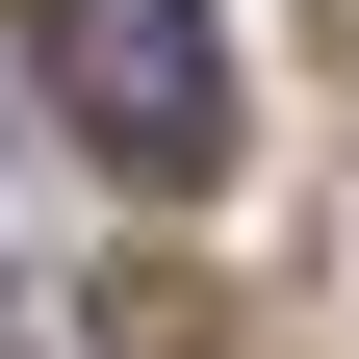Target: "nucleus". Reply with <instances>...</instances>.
<instances>
[{
  "instance_id": "f257e3e1",
  "label": "nucleus",
  "mask_w": 359,
  "mask_h": 359,
  "mask_svg": "<svg viewBox=\"0 0 359 359\" xmlns=\"http://www.w3.org/2000/svg\"><path fill=\"white\" fill-rule=\"evenodd\" d=\"M26 77L103 180H231V26L205 0H26Z\"/></svg>"
},
{
  "instance_id": "f03ea898",
  "label": "nucleus",
  "mask_w": 359,
  "mask_h": 359,
  "mask_svg": "<svg viewBox=\"0 0 359 359\" xmlns=\"http://www.w3.org/2000/svg\"><path fill=\"white\" fill-rule=\"evenodd\" d=\"M103 359H205V283H154V257H128V283H103Z\"/></svg>"
}]
</instances>
